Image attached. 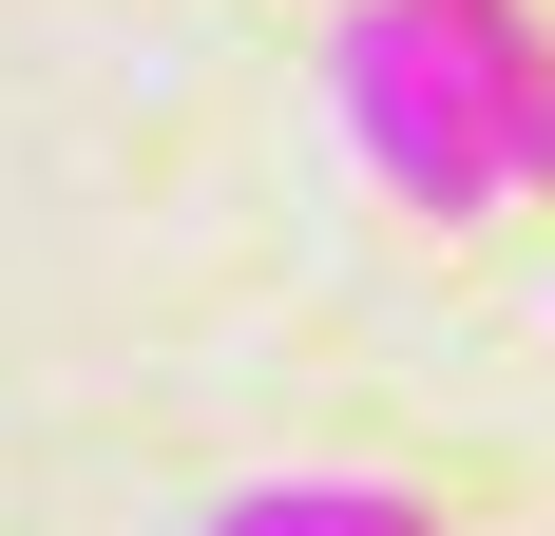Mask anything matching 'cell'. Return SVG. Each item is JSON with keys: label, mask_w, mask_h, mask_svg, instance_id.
Segmentation results:
<instances>
[{"label": "cell", "mask_w": 555, "mask_h": 536, "mask_svg": "<svg viewBox=\"0 0 555 536\" xmlns=\"http://www.w3.org/2000/svg\"><path fill=\"white\" fill-rule=\"evenodd\" d=\"M326 115H345V154H364V192H384V212H422V230H460V212H499V192H517L499 97H479L460 20H422V0H345Z\"/></svg>", "instance_id": "6da1fadb"}, {"label": "cell", "mask_w": 555, "mask_h": 536, "mask_svg": "<svg viewBox=\"0 0 555 536\" xmlns=\"http://www.w3.org/2000/svg\"><path fill=\"white\" fill-rule=\"evenodd\" d=\"M460 58H479V97H499L517 192H555V39H537V0H460Z\"/></svg>", "instance_id": "7a4b0ae2"}, {"label": "cell", "mask_w": 555, "mask_h": 536, "mask_svg": "<svg viewBox=\"0 0 555 536\" xmlns=\"http://www.w3.org/2000/svg\"><path fill=\"white\" fill-rule=\"evenodd\" d=\"M211 536H441L402 480H249V498H211Z\"/></svg>", "instance_id": "3957f363"}, {"label": "cell", "mask_w": 555, "mask_h": 536, "mask_svg": "<svg viewBox=\"0 0 555 536\" xmlns=\"http://www.w3.org/2000/svg\"><path fill=\"white\" fill-rule=\"evenodd\" d=\"M422 20H460V0H422Z\"/></svg>", "instance_id": "277c9868"}]
</instances>
